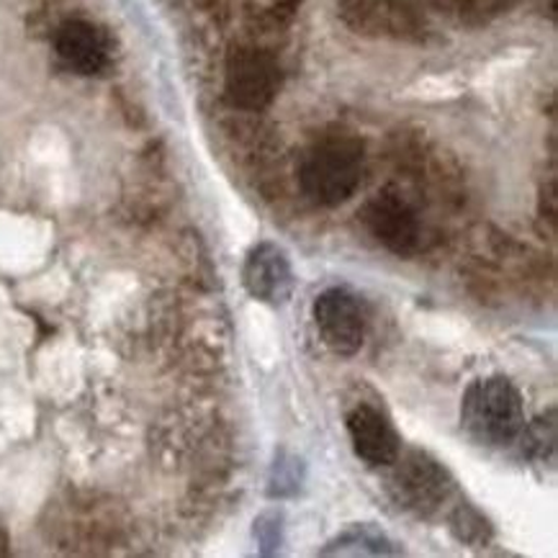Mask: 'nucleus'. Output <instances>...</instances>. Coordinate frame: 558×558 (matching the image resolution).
<instances>
[{"instance_id":"1a4fd4ad","label":"nucleus","mask_w":558,"mask_h":558,"mask_svg":"<svg viewBox=\"0 0 558 558\" xmlns=\"http://www.w3.org/2000/svg\"><path fill=\"white\" fill-rule=\"evenodd\" d=\"M54 49L60 60L77 75H98L109 62L101 32L88 21H64L57 28Z\"/></svg>"},{"instance_id":"ddd939ff","label":"nucleus","mask_w":558,"mask_h":558,"mask_svg":"<svg viewBox=\"0 0 558 558\" xmlns=\"http://www.w3.org/2000/svg\"><path fill=\"white\" fill-rule=\"evenodd\" d=\"M255 538L260 543L263 556L278 554L283 543V512L268 510L255 520Z\"/></svg>"},{"instance_id":"39448f33","label":"nucleus","mask_w":558,"mask_h":558,"mask_svg":"<svg viewBox=\"0 0 558 558\" xmlns=\"http://www.w3.org/2000/svg\"><path fill=\"white\" fill-rule=\"evenodd\" d=\"M281 88V68L260 49H238L227 62V96L238 109L260 111Z\"/></svg>"},{"instance_id":"7ed1b4c3","label":"nucleus","mask_w":558,"mask_h":558,"mask_svg":"<svg viewBox=\"0 0 558 558\" xmlns=\"http://www.w3.org/2000/svg\"><path fill=\"white\" fill-rule=\"evenodd\" d=\"M391 489L397 502L407 510L417 512L420 518H433L456 495V482L442 463L427 453L412 450L391 476Z\"/></svg>"},{"instance_id":"423d86ee","label":"nucleus","mask_w":558,"mask_h":558,"mask_svg":"<svg viewBox=\"0 0 558 558\" xmlns=\"http://www.w3.org/2000/svg\"><path fill=\"white\" fill-rule=\"evenodd\" d=\"M357 217L366 225L371 238L389 250V253L399 257L417 253L422 229L417 214L412 211V206L402 196L391 191L376 193Z\"/></svg>"},{"instance_id":"20e7f679","label":"nucleus","mask_w":558,"mask_h":558,"mask_svg":"<svg viewBox=\"0 0 558 558\" xmlns=\"http://www.w3.org/2000/svg\"><path fill=\"white\" fill-rule=\"evenodd\" d=\"M314 322H317L322 342L335 355L350 357L363 348L368 317L363 302L350 289L335 286V289L322 291L314 302Z\"/></svg>"},{"instance_id":"9b49d317","label":"nucleus","mask_w":558,"mask_h":558,"mask_svg":"<svg viewBox=\"0 0 558 558\" xmlns=\"http://www.w3.org/2000/svg\"><path fill=\"white\" fill-rule=\"evenodd\" d=\"M304 482V461L302 458L286 453V450H278L274 469H270L268 478V497L283 499L299 495Z\"/></svg>"},{"instance_id":"f03ea898","label":"nucleus","mask_w":558,"mask_h":558,"mask_svg":"<svg viewBox=\"0 0 558 558\" xmlns=\"http://www.w3.org/2000/svg\"><path fill=\"white\" fill-rule=\"evenodd\" d=\"M461 427L471 440L486 448H505L518 440L525 430V410L510 378H476L463 393Z\"/></svg>"},{"instance_id":"6e6552de","label":"nucleus","mask_w":558,"mask_h":558,"mask_svg":"<svg viewBox=\"0 0 558 558\" xmlns=\"http://www.w3.org/2000/svg\"><path fill=\"white\" fill-rule=\"evenodd\" d=\"M345 425L355 456L363 458L368 466H393V461L402 456V438H399L397 427L376 407H353Z\"/></svg>"},{"instance_id":"f257e3e1","label":"nucleus","mask_w":558,"mask_h":558,"mask_svg":"<svg viewBox=\"0 0 558 558\" xmlns=\"http://www.w3.org/2000/svg\"><path fill=\"white\" fill-rule=\"evenodd\" d=\"M363 178V142L350 134H327L314 142L299 166V183L317 206H340Z\"/></svg>"},{"instance_id":"9d476101","label":"nucleus","mask_w":558,"mask_h":558,"mask_svg":"<svg viewBox=\"0 0 558 558\" xmlns=\"http://www.w3.org/2000/svg\"><path fill=\"white\" fill-rule=\"evenodd\" d=\"M319 556H399V548L374 522H355L335 535Z\"/></svg>"},{"instance_id":"f8f14e48","label":"nucleus","mask_w":558,"mask_h":558,"mask_svg":"<svg viewBox=\"0 0 558 558\" xmlns=\"http://www.w3.org/2000/svg\"><path fill=\"white\" fill-rule=\"evenodd\" d=\"M450 527H453L456 538L469 543V546H486L492 538V525L484 514L463 499H458L453 512H450Z\"/></svg>"},{"instance_id":"0eeeda50","label":"nucleus","mask_w":558,"mask_h":558,"mask_svg":"<svg viewBox=\"0 0 558 558\" xmlns=\"http://www.w3.org/2000/svg\"><path fill=\"white\" fill-rule=\"evenodd\" d=\"M242 286L255 302L268 306L286 304L296 286L291 257L276 242H257L255 247H250L242 266Z\"/></svg>"}]
</instances>
